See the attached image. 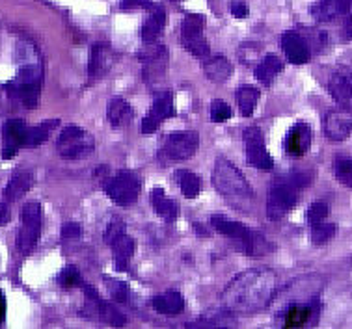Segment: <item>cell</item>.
<instances>
[{
  "label": "cell",
  "instance_id": "d590c367",
  "mask_svg": "<svg viewBox=\"0 0 352 329\" xmlns=\"http://www.w3.org/2000/svg\"><path fill=\"white\" fill-rule=\"evenodd\" d=\"M58 283L64 286V288H73V286H77L82 283V279H80V273L75 266H67L62 270V273L58 275Z\"/></svg>",
  "mask_w": 352,
  "mask_h": 329
},
{
  "label": "cell",
  "instance_id": "f6af8a7d",
  "mask_svg": "<svg viewBox=\"0 0 352 329\" xmlns=\"http://www.w3.org/2000/svg\"><path fill=\"white\" fill-rule=\"evenodd\" d=\"M4 318H6V297L0 292V324L4 322Z\"/></svg>",
  "mask_w": 352,
  "mask_h": 329
},
{
  "label": "cell",
  "instance_id": "8d00e7d4",
  "mask_svg": "<svg viewBox=\"0 0 352 329\" xmlns=\"http://www.w3.org/2000/svg\"><path fill=\"white\" fill-rule=\"evenodd\" d=\"M231 117V108L228 106V102L222 99H214L211 102V120L214 123H224Z\"/></svg>",
  "mask_w": 352,
  "mask_h": 329
},
{
  "label": "cell",
  "instance_id": "d6a6232c",
  "mask_svg": "<svg viewBox=\"0 0 352 329\" xmlns=\"http://www.w3.org/2000/svg\"><path fill=\"white\" fill-rule=\"evenodd\" d=\"M151 110L157 112L162 120L173 117V115H175V108H173L172 93H168V91H160V93H157V95H155V102Z\"/></svg>",
  "mask_w": 352,
  "mask_h": 329
},
{
  "label": "cell",
  "instance_id": "9a60e30c",
  "mask_svg": "<svg viewBox=\"0 0 352 329\" xmlns=\"http://www.w3.org/2000/svg\"><path fill=\"white\" fill-rule=\"evenodd\" d=\"M8 95L26 108H36L39 102V82H19L17 78L6 84Z\"/></svg>",
  "mask_w": 352,
  "mask_h": 329
},
{
  "label": "cell",
  "instance_id": "ab89813d",
  "mask_svg": "<svg viewBox=\"0 0 352 329\" xmlns=\"http://www.w3.org/2000/svg\"><path fill=\"white\" fill-rule=\"evenodd\" d=\"M162 121L164 120H162L157 112L151 110V112H148V115L144 117V121H142V133L144 134L155 133V131L160 127V123H162Z\"/></svg>",
  "mask_w": 352,
  "mask_h": 329
},
{
  "label": "cell",
  "instance_id": "ee69618b",
  "mask_svg": "<svg viewBox=\"0 0 352 329\" xmlns=\"http://www.w3.org/2000/svg\"><path fill=\"white\" fill-rule=\"evenodd\" d=\"M10 218H12V210L8 207L6 203H0V227L2 225H6L10 222Z\"/></svg>",
  "mask_w": 352,
  "mask_h": 329
},
{
  "label": "cell",
  "instance_id": "5bb4252c",
  "mask_svg": "<svg viewBox=\"0 0 352 329\" xmlns=\"http://www.w3.org/2000/svg\"><path fill=\"white\" fill-rule=\"evenodd\" d=\"M311 139H314V134H311L309 125L307 123H298V125H295L289 131L287 138H285V151L291 157L300 159V157H304L309 151Z\"/></svg>",
  "mask_w": 352,
  "mask_h": 329
},
{
  "label": "cell",
  "instance_id": "44dd1931",
  "mask_svg": "<svg viewBox=\"0 0 352 329\" xmlns=\"http://www.w3.org/2000/svg\"><path fill=\"white\" fill-rule=\"evenodd\" d=\"M346 13L345 0H317L311 6V15L320 23H328Z\"/></svg>",
  "mask_w": 352,
  "mask_h": 329
},
{
  "label": "cell",
  "instance_id": "8fae6325",
  "mask_svg": "<svg viewBox=\"0 0 352 329\" xmlns=\"http://www.w3.org/2000/svg\"><path fill=\"white\" fill-rule=\"evenodd\" d=\"M324 136L332 141H343L352 133V112L349 108H336L324 115Z\"/></svg>",
  "mask_w": 352,
  "mask_h": 329
},
{
  "label": "cell",
  "instance_id": "1f68e13d",
  "mask_svg": "<svg viewBox=\"0 0 352 329\" xmlns=\"http://www.w3.org/2000/svg\"><path fill=\"white\" fill-rule=\"evenodd\" d=\"M311 317V309L306 305H293L285 315V328H302Z\"/></svg>",
  "mask_w": 352,
  "mask_h": 329
},
{
  "label": "cell",
  "instance_id": "3957f363",
  "mask_svg": "<svg viewBox=\"0 0 352 329\" xmlns=\"http://www.w3.org/2000/svg\"><path fill=\"white\" fill-rule=\"evenodd\" d=\"M58 152L62 159L67 160H78L86 159L88 155L94 152V147H96V141L90 136V133H86L84 128L75 127H65L60 136H58L56 141Z\"/></svg>",
  "mask_w": 352,
  "mask_h": 329
},
{
  "label": "cell",
  "instance_id": "74e56055",
  "mask_svg": "<svg viewBox=\"0 0 352 329\" xmlns=\"http://www.w3.org/2000/svg\"><path fill=\"white\" fill-rule=\"evenodd\" d=\"M330 214V209H328L327 203H314L309 209H307V220L309 223L314 225V223H319V222H324Z\"/></svg>",
  "mask_w": 352,
  "mask_h": 329
},
{
  "label": "cell",
  "instance_id": "484cf974",
  "mask_svg": "<svg viewBox=\"0 0 352 329\" xmlns=\"http://www.w3.org/2000/svg\"><path fill=\"white\" fill-rule=\"evenodd\" d=\"M259 89L256 86H250V84H244L241 88L237 89V93H235V101H237V106L241 110V114L244 117H248V115L254 114V110H256L257 102H259Z\"/></svg>",
  "mask_w": 352,
  "mask_h": 329
},
{
  "label": "cell",
  "instance_id": "5b68a950",
  "mask_svg": "<svg viewBox=\"0 0 352 329\" xmlns=\"http://www.w3.org/2000/svg\"><path fill=\"white\" fill-rule=\"evenodd\" d=\"M39 234H41V205L38 201H28L21 210V229L17 236L19 251L28 253L38 244Z\"/></svg>",
  "mask_w": 352,
  "mask_h": 329
},
{
  "label": "cell",
  "instance_id": "e0dca14e",
  "mask_svg": "<svg viewBox=\"0 0 352 329\" xmlns=\"http://www.w3.org/2000/svg\"><path fill=\"white\" fill-rule=\"evenodd\" d=\"M328 89L338 102L341 104H351L352 102V73L351 71H340L333 73Z\"/></svg>",
  "mask_w": 352,
  "mask_h": 329
},
{
  "label": "cell",
  "instance_id": "d6986e66",
  "mask_svg": "<svg viewBox=\"0 0 352 329\" xmlns=\"http://www.w3.org/2000/svg\"><path fill=\"white\" fill-rule=\"evenodd\" d=\"M107 114H109V121L112 123V127L123 128L127 127L129 123L133 121V117H135V110H133V106H131L125 99H122V97H114V99L110 101Z\"/></svg>",
  "mask_w": 352,
  "mask_h": 329
},
{
  "label": "cell",
  "instance_id": "4fadbf2b",
  "mask_svg": "<svg viewBox=\"0 0 352 329\" xmlns=\"http://www.w3.org/2000/svg\"><path fill=\"white\" fill-rule=\"evenodd\" d=\"M282 49L285 52V58H287L291 64L302 65L309 62L311 58V49H309V43L306 39L302 38L300 34L295 32V30H287V32L282 36Z\"/></svg>",
  "mask_w": 352,
  "mask_h": 329
},
{
  "label": "cell",
  "instance_id": "bcb514c9",
  "mask_svg": "<svg viewBox=\"0 0 352 329\" xmlns=\"http://www.w3.org/2000/svg\"><path fill=\"white\" fill-rule=\"evenodd\" d=\"M142 4H146V0H123V8H138Z\"/></svg>",
  "mask_w": 352,
  "mask_h": 329
},
{
  "label": "cell",
  "instance_id": "f1b7e54d",
  "mask_svg": "<svg viewBox=\"0 0 352 329\" xmlns=\"http://www.w3.org/2000/svg\"><path fill=\"white\" fill-rule=\"evenodd\" d=\"M211 223L218 233L224 234V236H230V238H235V240L243 238L244 234L248 233V229L244 227L243 223L235 222V220H230V218H226V216L222 214L211 216Z\"/></svg>",
  "mask_w": 352,
  "mask_h": 329
},
{
  "label": "cell",
  "instance_id": "277c9868",
  "mask_svg": "<svg viewBox=\"0 0 352 329\" xmlns=\"http://www.w3.org/2000/svg\"><path fill=\"white\" fill-rule=\"evenodd\" d=\"M296 201H298V186H295L289 179H282L270 188L269 199H267V214L270 220L280 222L295 209Z\"/></svg>",
  "mask_w": 352,
  "mask_h": 329
},
{
  "label": "cell",
  "instance_id": "ba28073f",
  "mask_svg": "<svg viewBox=\"0 0 352 329\" xmlns=\"http://www.w3.org/2000/svg\"><path fill=\"white\" fill-rule=\"evenodd\" d=\"M204 17L190 13L181 25V41L190 54L198 58L209 56V43L204 36Z\"/></svg>",
  "mask_w": 352,
  "mask_h": 329
},
{
  "label": "cell",
  "instance_id": "b9f144b4",
  "mask_svg": "<svg viewBox=\"0 0 352 329\" xmlns=\"http://www.w3.org/2000/svg\"><path fill=\"white\" fill-rule=\"evenodd\" d=\"M231 13H233L235 17H239V19H244V17H248L250 10H248V6L244 4L243 0H233V2H231Z\"/></svg>",
  "mask_w": 352,
  "mask_h": 329
},
{
  "label": "cell",
  "instance_id": "f546056e",
  "mask_svg": "<svg viewBox=\"0 0 352 329\" xmlns=\"http://www.w3.org/2000/svg\"><path fill=\"white\" fill-rule=\"evenodd\" d=\"M175 179H177V184H179L183 196L188 197V199L198 197L199 190H201V181H199V177L194 171L179 170L175 173Z\"/></svg>",
  "mask_w": 352,
  "mask_h": 329
},
{
  "label": "cell",
  "instance_id": "603a6c76",
  "mask_svg": "<svg viewBox=\"0 0 352 329\" xmlns=\"http://www.w3.org/2000/svg\"><path fill=\"white\" fill-rule=\"evenodd\" d=\"M112 249H114V260H116V268L118 270H127L129 266V260L131 257L135 255V249H136V242L127 236V234H122L118 240H114L112 244Z\"/></svg>",
  "mask_w": 352,
  "mask_h": 329
},
{
  "label": "cell",
  "instance_id": "52a82bcc",
  "mask_svg": "<svg viewBox=\"0 0 352 329\" xmlns=\"http://www.w3.org/2000/svg\"><path fill=\"white\" fill-rule=\"evenodd\" d=\"M104 192L114 203L129 207L140 196V179L133 171H120L104 184Z\"/></svg>",
  "mask_w": 352,
  "mask_h": 329
},
{
  "label": "cell",
  "instance_id": "30bf717a",
  "mask_svg": "<svg viewBox=\"0 0 352 329\" xmlns=\"http://www.w3.org/2000/svg\"><path fill=\"white\" fill-rule=\"evenodd\" d=\"M244 147H246V160L257 170L269 171L274 168V160L265 147L263 133L257 127H248L244 131Z\"/></svg>",
  "mask_w": 352,
  "mask_h": 329
},
{
  "label": "cell",
  "instance_id": "6da1fadb",
  "mask_svg": "<svg viewBox=\"0 0 352 329\" xmlns=\"http://www.w3.org/2000/svg\"><path fill=\"white\" fill-rule=\"evenodd\" d=\"M278 279L272 270H248L231 281L222 292L224 307L237 315H254L265 309L276 292Z\"/></svg>",
  "mask_w": 352,
  "mask_h": 329
},
{
  "label": "cell",
  "instance_id": "ac0fdd59",
  "mask_svg": "<svg viewBox=\"0 0 352 329\" xmlns=\"http://www.w3.org/2000/svg\"><path fill=\"white\" fill-rule=\"evenodd\" d=\"M32 184L34 175L30 171H15L13 177L10 179V183L6 184V188H4V197H6V201H17V199H21L26 192L32 188Z\"/></svg>",
  "mask_w": 352,
  "mask_h": 329
},
{
  "label": "cell",
  "instance_id": "2e32d148",
  "mask_svg": "<svg viewBox=\"0 0 352 329\" xmlns=\"http://www.w3.org/2000/svg\"><path fill=\"white\" fill-rule=\"evenodd\" d=\"M112 62H114V58H112V51H110L109 45H94L90 54V64H88V73H90L91 80H96L99 76L107 75V71L110 69Z\"/></svg>",
  "mask_w": 352,
  "mask_h": 329
},
{
  "label": "cell",
  "instance_id": "ffe728a7",
  "mask_svg": "<svg viewBox=\"0 0 352 329\" xmlns=\"http://www.w3.org/2000/svg\"><path fill=\"white\" fill-rule=\"evenodd\" d=\"M153 309L160 315H179L185 309V299L179 292H162L153 297Z\"/></svg>",
  "mask_w": 352,
  "mask_h": 329
},
{
  "label": "cell",
  "instance_id": "f35d334b",
  "mask_svg": "<svg viewBox=\"0 0 352 329\" xmlns=\"http://www.w3.org/2000/svg\"><path fill=\"white\" fill-rule=\"evenodd\" d=\"M122 234H125V223H123L122 220H114V222L109 223V227L104 231V242L110 246V244L114 240H118Z\"/></svg>",
  "mask_w": 352,
  "mask_h": 329
},
{
  "label": "cell",
  "instance_id": "e575fe53",
  "mask_svg": "<svg viewBox=\"0 0 352 329\" xmlns=\"http://www.w3.org/2000/svg\"><path fill=\"white\" fill-rule=\"evenodd\" d=\"M333 175L341 184L352 188V159H336L333 162Z\"/></svg>",
  "mask_w": 352,
  "mask_h": 329
},
{
  "label": "cell",
  "instance_id": "4dcf8cb0",
  "mask_svg": "<svg viewBox=\"0 0 352 329\" xmlns=\"http://www.w3.org/2000/svg\"><path fill=\"white\" fill-rule=\"evenodd\" d=\"M54 127H58V120H51L41 123L38 127H28L25 136V147H38L41 146L43 141H47L49 134Z\"/></svg>",
  "mask_w": 352,
  "mask_h": 329
},
{
  "label": "cell",
  "instance_id": "7402d4cb",
  "mask_svg": "<svg viewBox=\"0 0 352 329\" xmlns=\"http://www.w3.org/2000/svg\"><path fill=\"white\" fill-rule=\"evenodd\" d=\"M164 25H166V12H164V8L159 6V4H153L149 19L142 26V39L148 41V43L155 41V39L159 38V34L162 32Z\"/></svg>",
  "mask_w": 352,
  "mask_h": 329
},
{
  "label": "cell",
  "instance_id": "7bdbcfd3",
  "mask_svg": "<svg viewBox=\"0 0 352 329\" xmlns=\"http://www.w3.org/2000/svg\"><path fill=\"white\" fill-rule=\"evenodd\" d=\"M80 233H82V229L75 222L65 223L64 227H62V236L64 238H77V236H80Z\"/></svg>",
  "mask_w": 352,
  "mask_h": 329
},
{
  "label": "cell",
  "instance_id": "4316f807",
  "mask_svg": "<svg viewBox=\"0 0 352 329\" xmlns=\"http://www.w3.org/2000/svg\"><path fill=\"white\" fill-rule=\"evenodd\" d=\"M239 247L243 249L244 253L250 257H261V255L269 253V242L265 240V236L259 233H254L248 229V233L244 234L243 238H239Z\"/></svg>",
  "mask_w": 352,
  "mask_h": 329
},
{
  "label": "cell",
  "instance_id": "7a4b0ae2",
  "mask_svg": "<svg viewBox=\"0 0 352 329\" xmlns=\"http://www.w3.org/2000/svg\"><path fill=\"white\" fill-rule=\"evenodd\" d=\"M212 184L222 197L233 205V209L246 210L254 201V192L250 184L244 179L237 166H233L230 160L218 159L212 170Z\"/></svg>",
  "mask_w": 352,
  "mask_h": 329
},
{
  "label": "cell",
  "instance_id": "836d02e7",
  "mask_svg": "<svg viewBox=\"0 0 352 329\" xmlns=\"http://www.w3.org/2000/svg\"><path fill=\"white\" fill-rule=\"evenodd\" d=\"M336 231H338V227H336L333 223H328V222L314 223V225H311V240H314V244H317V246H320V244H327L333 234H336Z\"/></svg>",
  "mask_w": 352,
  "mask_h": 329
},
{
  "label": "cell",
  "instance_id": "83f0119b",
  "mask_svg": "<svg viewBox=\"0 0 352 329\" xmlns=\"http://www.w3.org/2000/svg\"><path fill=\"white\" fill-rule=\"evenodd\" d=\"M153 207H155V212L160 216V218H164L166 222H175L177 220V216H179V209H177V205L173 199L164 194V192L160 190V188H155L153 190Z\"/></svg>",
  "mask_w": 352,
  "mask_h": 329
},
{
  "label": "cell",
  "instance_id": "cb8c5ba5",
  "mask_svg": "<svg viewBox=\"0 0 352 329\" xmlns=\"http://www.w3.org/2000/svg\"><path fill=\"white\" fill-rule=\"evenodd\" d=\"M204 71L205 76H207L209 80H212V82H226L231 76V73H233V65H231V62L228 58L217 56L205 62Z\"/></svg>",
  "mask_w": 352,
  "mask_h": 329
},
{
  "label": "cell",
  "instance_id": "d4e9b609",
  "mask_svg": "<svg viewBox=\"0 0 352 329\" xmlns=\"http://www.w3.org/2000/svg\"><path fill=\"white\" fill-rule=\"evenodd\" d=\"M282 69H283L282 58H278L276 54H269V56H265L261 62L257 64L256 67L257 80L269 86V84L274 82V78L282 73Z\"/></svg>",
  "mask_w": 352,
  "mask_h": 329
},
{
  "label": "cell",
  "instance_id": "60d3db41",
  "mask_svg": "<svg viewBox=\"0 0 352 329\" xmlns=\"http://www.w3.org/2000/svg\"><path fill=\"white\" fill-rule=\"evenodd\" d=\"M110 294L114 296V299L118 302H127V296H129V288L127 285H123L120 281H116L110 285Z\"/></svg>",
  "mask_w": 352,
  "mask_h": 329
},
{
  "label": "cell",
  "instance_id": "7c38bea8",
  "mask_svg": "<svg viewBox=\"0 0 352 329\" xmlns=\"http://www.w3.org/2000/svg\"><path fill=\"white\" fill-rule=\"evenodd\" d=\"M25 121L21 120H10L4 123L2 127V138H4V149H2V159H13L19 147H25V136H26Z\"/></svg>",
  "mask_w": 352,
  "mask_h": 329
},
{
  "label": "cell",
  "instance_id": "9c48e42d",
  "mask_svg": "<svg viewBox=\"0 0 352 329\" xmlns=\"http://www.w3.org/2000/svg\"><path fill=\"white\" fill-rule=\"evenodd\" d=\"M140 60L144 64V80L148 84L160 82L166 75L168 51L162 45H155L153 41L140 52Z\"/></svg>",
  "mask_w": 352,
  "mask_h": 329
},
{
  "label": "cell",
  "instance_id": "8992f818",
  "mask_svg": "<svg viewBox=\"0 0 352 329\" xmlns=\"http://www.w3.org/2000/svg\"><path fill=\"white\" fill-rule=\"evenodd\" d=\"M199 136L198 133L185 131V133H173L166 136L159 151V159L164 162H175V160H186L198 151Z\"/></svg>",
  "mask_w": 352,
  "mask_h": 329
}]
</instances>
